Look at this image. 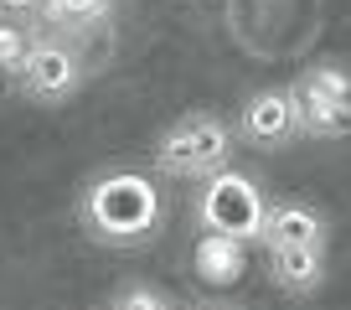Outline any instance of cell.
<instances>
[{"label":"cell","instance_id":"cell-1","mask_svg":"<svg viewBox=\"0 0 351 310\" xmlns=\"http://www.w3.org/2000/svg\"><path fill=\"white\" fill-rule=\"evenodd\" d=\"M83 228L109 248H145L165 228V197L145 171H104L83 191Z\"/></svg>","mask_w":351,"mask_h":310},{"label":"cell","instance_id":"cell-2","mask_svg":"<svg viewBox=\"0 0 351 310\" xmlns=\"http://www.w3.org/2000/svg\"><path fill=\"white\" fill-rule=\"evenodd\" d=\"M232 119L212 109H197V114H181L176 124H165L160 140H155V171L160 176H186V181H207L228 166L232 155Z\"/></svg>","mask_w":351,"mask_h":310},{"label":"cell","instance_id":"cell-3","mask_svg":"<svg viewBox=\"0 0 351 310\" xmlns=\"http://www.w3.org/2000/svg\"><path fill=\"white\" fill-rule=\"evenodd\" d=\"M263 217H269V197L258 191L253 176L228 171V166H222L217 176H207V187H202V197H197L202 232H222V238L253 243V238H263Z\"/></svg>","mask_w":351,"mask_h":310},{"label":"cell","instance_id":"cell-4","mask_svg":"<svg viewBox=\"0 0 351 310\" xmlns=\"http://www.w3.org/2000/svg\"><path fill=\"white\" fill-rule=\"evenodd\" d=\"M83 78H88V67L77 57V47H67V42H32L26 62L16 67L21 93L36 104H67L83 88Z\"/></svg>","mask_w":351,"mask_h":310},{"label":"cell","instance_id":"cell-5","mask_svg":"<svg viewBox=\"0 0 351 310\" xmlns=\"http://www.w3.org/2000/svg\"><path fill=\"white\" fill-rule=\"evenodd\" d=\"M232 134L258 150H285V145L300 140V104H295V88H263V93H248L232 119Z\"/></svg>","mask_w":351,"mask_h":310},{"label":"cell","instance_id":"cell-6","mask_svg":"<svg viewBox=\"0 0 351 310\" xmlns=\"http://www.w3.org/2000/svg\"><path fill=\"white\" fill-rule=\"evenodd\" d=\"M269 248H300V243H320L326 248V217L305 202H274L263 217V238Z\"/></svg>","mask_w":351,"mask_h":310},{"label":"cell","instance_id":"cell-7","mask_svg":"<svg viewBox=\"0 0 351 310\" xmlns=\"http://www.w3.org/2000/svg\"><path fill=\"white\" fill-rule=\"evenodd\" d=\"M269 274L289 295H315L326 285V248L300 243V248H269Z\"/></svg>","mask_w":351,"mask_h":310},{"label":"cell","instance_id":"cell-8","mask_svg":"<svg viewBox=\"0 0 351 310\" xmlns=\"http://www.w3.org/2000/svg\"><path fill=\"white\" fill-rule=\"evenodd\" d=\"M114 5L119 0H42L36 16L62 36H93L99 26L114 21Z\"/></svg>","mask_w":351,"mask_h":310},{"label":"cell","instance_id":"cell-9","mask_svg":"<svg viewBox=\"0 0 351 310\" xmlns=\"http://www.w3.org/2000/svg\"><path fill=\"white\" fill-rule=\"evenodd\" d=\"M248 254H243L238 238H222V232H202V243L191 248V269H197L207 285H232L243 274Z\"/></svg>","mask_w":351,"mask_h":310},{"label":"cell","instance_id":"cell-10","mask_svg":"<svg viewBox=\"0 0 351 310\" xmlns=\"http://www.w3.org/2000/svg\"><path fill=\"white\" fill-rule=\"evenodd\" d=\"M295 93H305V99H320V104H336V109H351V73L341 62H315L300 73Z\"/></svg>","mask_w":351,"mask_h":310},{"label":"cell","instance_id":"cell-11","mask_svg":"<svg viewBox=\"0 0 351 310\" xmlns=\"http://www.w3.org/2000/svg\"><path fill=\"white\" fill-rule=\"evenodd\" d=\"M295 104H300V134H315V140H341V134H351V109L305 99V93H295Z\"/></svg>","mask_w":351,"mask_h":310},{"label":"cell","instance_id":"cell-12","mask_svg":"<svg viewBox=\"0 0 351 310\" xmlns=\"http://www.w3.org/2000/svg\"><path fill=\"white\" fill-rule=\"evenodd\" d=\"M36 36H26L16 21H0V73H16V67L26 62V52H32Z\"/></svg>","mask_w":351,"mask_h":310},{"label":"cell","instance_id":"cell-13","mask_svg":"<svg viewBox=\"0 0 351 310\" xmlns=\"http://www.w3.org/2000/svg\"><path fill=\"white\" fill-rule=\"evenodd\" d=\"M114 310H165V300L155 295V289H124Z\"/></svg>","mask_w":351,"mask_h":310},{"label":"cell","instance_id":"cell-14","mask_svg":"<svg viewBox=\"0 0 351 310\" xmlns=\"http://www.w3.org/2000/svg\"><path fill=\"white\" fill-rule=\"evenodd\" d=\"M36 5H42V0H0L5 16H36Z\"/></svg>","mask_w":351,"mask_h":310},{"label":"cell","instance_id":"cell-15","mask_svg":"<svg viewBox=\"0 0 351 310\" xmlns=\"http://www.w3.org/2000/svg\"><path fill=\"white\" fill-rule=\"evenodd\" d=\"M191 310H222V305H191Z\"/></svg>","mask_w":351,"mask_h":310},{"label":"cell","instance_id":"cell-16","mask_svg":"<svg viewBox=\"0 0 351 310\" xmlns=\"http://www.w3.org/2000/svg\"><path fill=\"white\" fill-rule=\"evenodd\" d=\"M165 310H171V305H165Z\"/></svg>","mask_w":351,"mask_h":310}]
</instances>
